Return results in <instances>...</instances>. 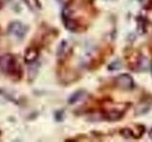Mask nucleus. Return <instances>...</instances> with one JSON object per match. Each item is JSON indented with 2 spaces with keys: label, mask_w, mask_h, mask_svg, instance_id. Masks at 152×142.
<instances>
[{
  "label": "nucleus",
  "mask_w": 152,
  "mask_h": 142,
  "mask_svg": "<svg viewBox=\"0 0 152 142\" xmlns=\"http://www.w3.org/2000/svg\"><path fill=\"white\" fill-rule=\"evenodd\" d=\"M129 107V102L116 101L110 97H104L92 101L89 109L100 113L108 120H118L124 117Z\"/></svg>",
  "instance_id": "nucleus-2"
},
{
  "label": "nucleus",
  "mask_w": 152,
  "mask_h": 142,
  "mask_svg": "<svg viewBox=\"0 0 152 142\" xmlns=\"http://www.w3.org/2000/svg\"><path fill=\"white\" fill-rule=\"evenodd\" d=\"M112 52H113V46L110 44L104 45L98 50L95 58L91 61V64H92L91 68H97L100 65H102L103 63H104L106 60L112 54Z\"/></svg>",
  "instance_id": "nucleus-3"
},
{
  "label": "nucleus",
  "mask_w": 152,
  "mask_h": 142,
  "mask_svg": "<svg viewBox=\"0 0 152 142\" xmlns=\"http://www.w3.org/2000/svg\"><path fill=\"white\" fill-rule=\"evenodd\" d=\"M97 14L93 0H69L64 9L65 24L72 31H84Z\"/></svg>",
  "instance_id": "nucleus-1"
}]
</instances>
